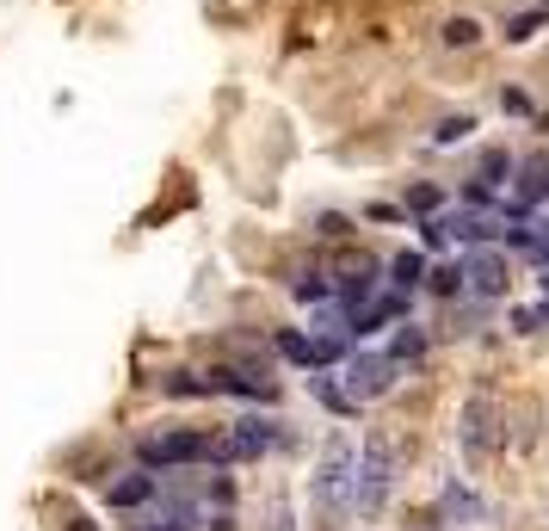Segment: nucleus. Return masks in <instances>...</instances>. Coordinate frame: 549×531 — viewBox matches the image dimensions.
Segmentation results:
<instances>
[{"mask_svg":"<svg viewBox=\"0 0 549 531\" xmlns=\"http://www.w3.org/2000/svg\"><path fill=\"white\" fill-rule=\"evenodd\" d=\"M463 451L469 457H488L494 451V396L482 389V396H469L463 408Z\"/></svg>","mask_w":549,"mask_h":531,"instance_id":"7","label":"nucleus"},{"mask_svg":"<svg viewBox=\"0 0 549 531\" xmlns=\"http://www.w3.org/2000/svg\"><path fill=\"white\" fill-rule=\"evenodd\" d=\"M408 204H414V210H438V192H432V186H414Z\"/></svg>","mask_w":549,"mask_h":531,"instance_id":"19","label":"nucleus"},{"mask_svg":"<svg viewBox=\"0 0 549 531\" xmlns=\"http://www.w3.org/2000/svg\"><path fill=\"white\" fill-rule=\"evenodd\" d=\"M309 494H315V531H340L346 507H352V439L334 433L321 445V464L309 476Z\"/></svg>","mask_w":549,"mask_h":531,"instance_id":"1","label":"nucleus"},{"mask_svg":"<svg viewBox=\"0 0 549 531\" xmlns=\"http://www.w3.org/2000/svg\"><path fill=\"white\" fill-rule=\"evenodd\" d=\"M445 44H451V50L482 44V25H475V19H451V25H445Z\"/></svg>","mask_w":549,"mask_h":531,"instance_id":"13","label":"nucleus"},{"mask_svg":"<svg viewBox=\"0 0 549 531\" xmlns=\"http://www.w3.org/2000/svg\"><path fill=\"white\" fill-rule=\"evenodd\" d=\"M469 130H475V118H469V112H457V118H445V124H438L432 136H438V143H463Z\"/></svg>","mask_w":549,"mask_h":531,"instance_id":"15","label":"nucleus"},{"mask_svg":"<svg viewBox=\"0 0 549 531\" xmlns=\"http://www.w3.org/2000/svg\"><path fill=\"white\" fill-rule=\"evenodd\" d=\"M272 531H297V525H290V507L278 501V513H272Z\"/></svg>","mask_w":549,"mask_h":531,"instance_id":"20","label":"nucleus"},{"mask_svg":"<svg viewBox=\"0 0 549 531\" xmlns=\"http://www.w3.org/2000/svg\"><path fill=\"white\" fill-rule=\"evenodd\" d=\"M426 278H432L438 297H457V291H463V272H457V266H438V272H426Z\"/></svg>","mask_w":549,"mask_h":531,"instance_id":"16","label":"nucleus"},{"mask_svg":"<svg viewBox=\"0 0 549 531\" xmlns=\"http://www.w3.org/2000/svg\"><path fill=\"white\" fill-rule=\"evenodd\" d=\"M309 383H315V396L334 408V414H358V402L346 396V383H334V377H309Z\"/></svg>","mask_w":549,"mask_h":531,"instance_id":"12","label":"nucleus"},{"mask_svg":"<svg viewBox=\"0 0 549 531\" xmlns=\"http://www.w3.org/2000/svg\"><path fill=\"white\" fill-rule=\"evenodd\" d=\"M395 359H389V352H352V359H346V396L352 402H377V396H389V389H395Z\"/></svg>","mask_w":549,"mask_h":531,"instance_id":"5","label":"nucleus"},{"mask_svg":"<svg viewBox=\"0 0 549 531\" xmlns=\"http://www.w3.org/2000/svg\"><path fill=\"white\" fill-rule=\"evenodd\" d=\"M537 31H543V13H525V19L506 25V44H525V38H537Z\"/></svg>","mask_w":549,"mask_h":531,"instance_id":"17","label":"nucleus"},{"mask_svg":"<svg viewBox=\"0 0 549 531\" xmlns=\"http://www.w3.org/2000/svg\"><path fill=\"white\" fill-rule=\"evenodd\" d=\"M463 285H469L475 297H500V291H506V260L494 254V247H475V254L463 260Z\"/></svg>","mask_w":549,"mask_h":531,"instance_id":"8","label":"nucleus"},{"mask_svg":"<svg viewBox=\"0 0 549 531\" xmlns=\"http://www.w3.org/2000/svg\"><path fill=\"white\" fill-rule=\"evenodd\" d=\"M216 457L210 433H192V427H173V433H149L142 439V464L149 470H173V464H204Z\"/></svg>","mask_w":549,"mask_h":531,"instance_id":"3","label":"nucleus"},{"mask_svg":"<svg viewBox=\"0 0 549 531\" xmlns=\"http://www.w3.org/2000/svg\"><path fill=\"white\" fill-rule=\"evenodd\" d=\"M278 445V420L272 414H241L235 427L216 439V457H229V464H253V457H266Z\"/></svg>","mask_w":549,"mask_h":531,"instance_id":"4","label":"nucleus"},{"mask_svg":"<svg viewBox=\"0 0 549 531\" xmlns=\"http://www.w3.org/2000/svg\"><path fill=\"white\" fill-rule=\"evenodd\" d=\"M290 291H297L303 303H321V297H327V291H334V285H327V278H321V272H309V278H297V285H290Z\"/></svg>","mask_w":549,"mask_h":531,"instance_id":"18","label":"nucleus"},{"mask_svg":"<svg viewBox=\"0 0 549 531\" xmlns=\"http://www.w3.org/2000/svg\"><path fill=\"white\" fill-rule=\"evenodd\" d=\"M389 482H395V439L371 433V439H364V457H352V507L358 513H377L389 501Z\"/></svg>","mask_w":549,"mask_h":531,"instance_id":"2","label":"nucleus"},{"mask_svg":"<svg viewBox=\"0 0 549 531\" xmlns=\"http://www.w3.org/2000/svg\"><path fill=\"white\" fill-rule=\"evenodd\" d=\"M142 531H192V507H173V513H155Z\"/></svg>","mask_w":549,"mask_h":531,"instance_id":"14","label":"nucleus"},{"mask_svg":"<svg viewBox=\"0 0 549 531\" xmlns=\"http://www.w3.org/2000/svg\"><path fill=\"white\" fill-rule=\"evenodd\" d=\"M149 494H155V476H118L112 488H105V501H112V507H142V501H149Z\"/></svg>","mask_w":549,"mask_h":531,"instance_id":"9","label":"nucleus"},{"mask_svg":"<svg viewBox=\"0 0 549 531\" xmlns=\"http://www.w3.org/2000/svg\"><path fill=\"white\" fill-rule=\"evenodd\" d=\"M389 285H395V291L426 285V254H395V260H389Z\"/></svg>","mask_w":549,"mask_h":531,"instance_id":"10","label":"nucleus"},{"mask_svg":"<svg viewBox=\"0 0 549 531\" xmlns=\"http://www.w3.org/2000/svg\"><path fill=\"white\" fill-rule=\"evenodd\" d=\"M278 352H284L290 365H309V371H327V365L346 359L340 334H278Z\"/></svg>","mask_w":549,"mask_h":531,"instance_id":"6","label":"nucleus"},{"mask_svg":"<svg viewBox=\"0 0 549 531\" xmlns=\"http://www.w3.org/2000/svg\"><path fill=\"white\" fill-rule=\"evenodd\" d=\"M389 359H395V365H420V359H426V334H420V328L408 322V328L395 334V346H389Z\"/></svg>","mask_w":549,"mask_h":531,"instance_id":"11","label":"nucleus"}]
</instances>
